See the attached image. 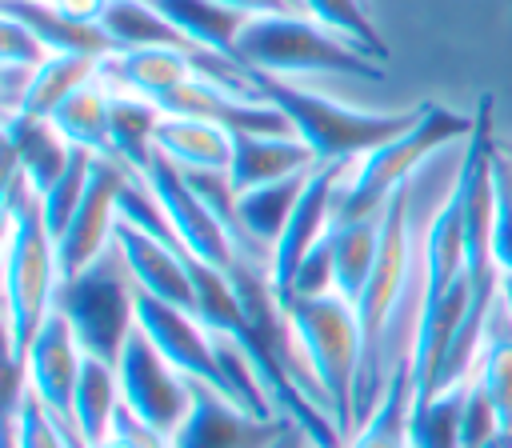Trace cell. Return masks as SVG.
<instances>
[{
    "mask_svg": "<svg viewBox=\"0 0 512 448\" xmlns=\"http://www.w3.org/2000/svg\"><path fill=\"white\" fill-rule=\"evenodd\" d=\"M136 176V168H128L124 160H100L92 168L88 192L72 216V224L64 228V236L56 240V260H60V280L80 276L88 264H96L112 240H116V224H120V192L124 184Z\"/></svg>",
    "mask_w": 512,
    "mask_h": 448,
    "instance_id": "9",
    "label": "cell"
},
{
    "mask_svg": "<svg viewBox=\"0 0 512 448\" xmlns=\"http://www.w3.org/2000/svg\"><path fill=\"white\" fill-rule=\"evenodd\" d=\"M500 156L508 160V168H512V144H500Z\"/></svg>",
    "mask_w": 512,
    "mask_h": 448,
    "instance_id": "37",
    "label": "cell"
},
{
    "mask_svg": "<svg viewBox=\"0 0 512 448\" xmlns=\"http://www.w3.org/2000/svg\"><path fill=\"white\" fill-rule=\"evenodd\" d=\"M236 136L224 124L192 120V116H160L152 152L172 160L180 172H228L232 168Z\"/></svg>",
    "mask_w": 512,
    "mask_h": 448,
    "instance_id": "17",
    "label": "cell"
},
{
    "mask_svg": "<svg viewBox=\"0 0 512 448\" xmlns=\"http://www.w3.org/2000/svg\"><path fill=\"white\" fill-rule=\"evenodd\" d=\"M352 164H316L308 172V184L272 248V284L280 292V300L288 296L292 288V276L296 268L304 264V256L328 240L332 224H336V204H340V188H344V176H348Z\"/></svg>",
    "mask_w": 512,
    "mask_h": 448,
    "instance_id": "12",
    "label": "cell"
},
{
    "mask_svg": "<svg viewBox=\"0 0 512 448\" xmlns=\"http://www.w3.org/2000/svg\"><path fill=\"white\" fill-rule=\"evenodd\" d=\"M0 12L24 20L40 44L48 52H76V56H116V44L112 36L104 32V24H80V20H68L64 12H56L48 0H4Z\"/></svg>",
    "mask_w": 512,
    "mask_h": 448,
    "instance_id": "20",
    "label": "cell"
},
{
    "mask_svg": "<svg viewBox=\"0 0 512 448\" xmlns=\"http://www.w3.org/2000/svg\"><path fill=\"white\" fill-rule=\"evenodd\" d=\"M84 344L76 336V328L68 324V316L60 308H52V316L40 324V332L32 336L24 364L8 376H24V388L76 436L72 424V396H76V380L84 368ZM80 440V436H76Z\"/></svg>",
    "mask_w": 512,
    "mask_h": 448,
    "instance_id": "10",
    "label": "cell"
},
{
    "mask_svg": "<svg viewBox=\"0 0 512 448\" xmlns=\"http://www.w3.org/2000/svg\"><path fill=\"white\" fill-rule=\"evenodd\" d=\"M464 392L468 380L412 408V448H464Z\"/></svg>",
    "mask_w": 512,
    "mask_h": 448,
    "instance_id": "31",
    "label": "cell"
},
{
    "mask_svg": "<svg viewBox=\"0 0 512 448\" xmlns=\"http://www.w3.org/2000/svg\"><path fill=\"white\" fill-rule=\"evenodd\" d=\"M380 216L336 220L332 232H328L332 268H336V292L348 304L360 300V292H364V284L372 276V264H376V252H380Z\"/></svg>",
    "mask_w": 512,
    "mask_h": 448,
    "instance_id": "23",
    "label": "cell"
},
{
    "mask_svg": "<svg viewBox=\"0 0 512 448\" xmlns=\"http://www.w3.org/2000/svg\"><path fill=\"white\" fill-rule=\"evenodd\" d=\"M48 120L64 132L72 148H84L100 160H120L112 144V84L104 80V72L80 92H72Z\"/></svg>",
    "mask_w": 512,
    "mask_h": 448,
    "instance_id": "19",
    "label": "cell"
},
{
    "mask_svg": "<svg viewBox=\"0 0 512 448\" xmlns=\"http://www.w3.org/2000/svg\"><path fill=\"white\" fill-rule=\"evenodd\" d=\"M4 148H8V168H20L32 192H48L68 160L72 144L48 116H28V112H4Z\"/></svg>",
    "mask_w": 512,
    "mask_h": 448,
    "instance_id": "15",
    "label": "cell"
},
{
    "mask_svg": "<svg viewBox=\"0 0 512 448\" xmlns=\"http://www.w3.org/2000/svg\"><path fill=\"white\" fill-rule=\"evenodd\" d=\"M60 292L56 236L44 224L40 196L20 168L4 172V344L8 372L24 364V352L40 324L52 316Z\"/></svg>",
    "mask_w": 512,
    "mask_h": 448,
    "instance_id": "1",
    "label": "cell"
},
{
    "mask_svg": "<svg viewBox=\"0 0 512 448\" xmlns=\"http://www.w3.org/2000/svg\"><path fill=\"white\" fill-rule=\"evenodd\" d=\"M312 168H316V156L300 136L244 132V136H236L228 180H232V192L240 196V192H252V188H264V184H276L288 176H304Z\"/></svg>",
    "mask_w": 512,
    "mask_h": 448,
    "instance_id": "16",
    "label": "cell"
},
{
    "mask_svg": "<svg viewBox=\"0 0 512 448\" xmlns=\"http://www.w3.org/2000/svg\"><path fill=\"white\" fill-rule=\"evenodd\" d=\"M292 420H264L220 396L216 388L196 384L184 424L172 432L168 448H276Z\"/></svg>",
    "mask_w": 512,
    "mask_h": 448,
    "instance_id": "13",
    "label": "cell"
},
{
    "mask_svg": "<svg viewBox=\"0 0 512 448\" xmlns=\"http://www.w3.org/2000/svg\"><path fill=\"white\" fill-rule=\"evenodd\" d=\"M104 32L112 36L116 52H132V48H192L148 0H112L104 12Z\"/></svg>",
    "mask_w": 512,
    "mask_h": 448,
    "instance_id": "28",
    "label": "cell"
},
{
    "mask_svg": "<svg viewBox=\"0 0 512 448\" xmlns=\"http://www.w3.org/2000/svg\"><path fill=\"white\" fill-rule=\"evenodd\" d=\"M92 168H96V156L84 152V148H72V160H68L64 176H60L48 192H40V212H44V224H48V232H52L56 240H60L64 228L72 224V216H76V208H80V200H84V192H88Z\"/></svg>",
    "mask_w": 512,
    "mask_h": 448,
    "instance_id": "32",
    "label": "cell"
},
{
    "mask_svg": "<svg viewBox=\"0 0 512 448\" xmlns=\"http://www.w3.org/2000/svg\"><path fill=\"white\" fill-rule=\"evenodd\" d=\"M276 448H320V444H316V440H312V436H308V432H304L300 424H292V428L284 432V440H280Z\"/></svg>",
    "mask_w": 512,
    "mask_h": 448,
    "instance_id": "36",
    "label": "cell"
},
{
    "mask_svg": "<svg viewBox=\"0 0 512 448\" xmlns=\"http://www.w3.org/2000/svg\"><path fill=\"white\" fill-rule=\"evenodd\" d=\"M136 328L152 340V348L180 376H188L192 384H204V388H216L220 396H228L224 392L220 356H216V336H212V328L196 312H184L176 304H164V300H152V296L136 292Z\"/></svg>",
    "mask_w": 512,
    "mask_h": 448,
    "instance_id": "11",
    "label": "cell"
},
{
    "mask_svg": "<svg viewBox=\"0 0 512 448\" xmlns=\"http://www.w3.org/2000/svg\"><path fill=\"white\" fill-rule=\"evenodd\" d=\"M20 380H24V376H20ZM4 436H8L16 448H84L28 388H20L16 396H8Z\"/></svg>",
    "mask_w": 512,
    "mask_h": 448,
    "instance_id": "29",
    "label": "cell"
},
{
    "mask_svg": "<svg viewBox=\"0 0 512 448\" xmlns=\"http://www.w3.org/2000/svg\"><path fill=\"white\" fill-rule=\"evenodd\" d=\"M116 380H120V404L144 420L148 428H156L160 436L172 440V432L184 424L188 408H192V392L196 384L188 376H180L156 348L152 340L132 328L120 356H116Z\"/></svg>",
    "mask_w": 512,
    "mask_h": 448,
    "instance_id": "7",
    "label": "cell"
},
{
    "mask_svg": "<svg viewBox=\"0 0 512 448\" xmlns=\"http://www.w3.org/2000/svg\"><path fill=\"white\" fill-rule=\"evenodd\" d=\"M140 176L148 180V188H152L172 236L188 252V260L204 264V268H216V272H228L236 264L232 236H228L224 220L212 212V204L192 188V180L172 160H164L160 152H152V160H148V168Z\"/></svg>",
    "mask_w": 512,
    "mask_h": 448,
    "instance_id": "8",
    "label": "cell"
},
{
    "mask_svg": "<svg viewBox=\"0 0 512 448\" xmlns=\"http://www.w3.org/2000/svg\"><path fill=\"white\" fill-rule=\"evenodd\" d=\"M472 132H476V116L452 112L444 104H420L416 120L400 136L384 140L380 148H372L364 160H356L348 168L340 204H336V220L380 216L384 204L416 172H424L440 152H448V144H468Z\"/></svg>",
    "mask_w": 512,
    "mask_h": 448,
    "instance_id": "2",
    "label": "cell"
},
{
    "mask_svg": "<svg viewBox=\"0 0 512 448\" xmlns=\"http://www.w3.org/2000/svg\"><path fill=\"white\" fill-rule=\"evenodd\" d=\"M160 116H164V108L156 100H144V96L124 92V88L112 84V144H116V156L128 168H136V172L148 168V160H152V136H156Z\"/></svg>",
    "mask_w": 512,
    "mask_h": 448,
    "instance_id": "26",
    "label": "cell"
},
{
    "mask_svg": "<svg viewBox=\"0 0 512 448\" xmlns=\"http://www.w3.org/2000/svg\"><path fill=\"white\" fill-rule=\"evenodd\" d=\"M112 244L120 248L136 292H144L152 300H164V304H176L184 312H196V304H200L196 272H192V260H188V252L180 244L148 236L144 228H136L128 220L116 224V240Z\"/></svg>",
    "mask_w": 512,
    "mask_h": 448,
    "instance_id": "14",
    "label": "cell"
},
{
    "mask_svg": "<svg viewBox=\"0 0 512 448\" xmlns=\"http://www.w3.org/2000/svg\"><path fill=\"white\" fill-rule=\"evenodd\" d=\"M48 56L52 52L40 44V36L24 20L0 12V64L4 68H28V72H36Z\"/></svg>",
    "mask_w": 512,
    "mask_h": 448,
    "instance_id": "33",
    "label": "cell"
},
{
    "mask_svg": "<svg viewBox=\"0 0 512 448\" xmlns=\"http://www.w3.org/2000/svg\"><path fill=\"white\" fill-rule=\"evenodd\" d=\"M412 408H416V388H412V360H408L396 368L384 396L360 420V428L344 440V448H412Z\"/></svg>",
    "mask_w": 512,
    "mask_h": 448,
    "instance_id": "22",
    "label": "cell"
},
{
    "mask_svg": "<svg viewBox=\"0 0 512 448\" xmlns=\"http://www.w3.org/2000/svg\"><path fill=\"white\" fill-rule=\"evenodd\" d=\"M192 48L200 52H212V56H224V60H236V44H240V32L252 16L220 4V0H148ZM240 64V60H236Z\"/></svg>",
    "mask_w": 512,
    "mask_h": 448,
    "instance_id": "18",
    "label": "cell"
},
{
    "mask_svg": "<svg viewBox=\"0 0 512 448\" xmlns=\"http://www.w3.org/2000/svg\"><path fill=\"white\" fill-rule=\"evenodd\" d=\"M56 12H64L68 20H80V24H100L108 4L112 0H48Z\"/></svg>",
    "mask_w": 512,
    "mask_h": 448,
    "instance_id": "34",
    "label": "cell"
},
{
    "mask_svg": "<svg viewBox=\"0 0 512 448\" xmlns=\"http://www.w3.org/2000/svg\"><path fill=\"white\" fill-rule=\"evenodd\" d=\"M472 384L488 396V404L496 408L500 428L512 444V316H508L500 296H496V308L488 320V340H484V352L476 360Z\"/></svg>",
    "mask_w": 512,
    "mask_h": 448,
    "instance_id": "24",
    "label": "cell"
},
{
    "mask_svg": "<svg viewBox=\"0 0 512 448\" xmlns=\"http://www.w3.org/2000/svg\"><path fill=\"white\" fill-rule=\"evenodd\" d=\"M300 8H304V16H312L316 24L336 32L340 40H348L356 52H364L368 60H376V64L388 60V44L376 32L364 0H300Z\"/></svg>",
    "mask_w": 512,
    "mask_h": 448,
    "instance_id": "30",
    "label": "cell"
},
{
    "mask_svg": "<svg viewBox=\"0 0 512 448\" xmlns=\"http://www.w3.org/2000/svg\"><path fill=\"white\" fill-rule=\"evenodd\" d=\"M284 312H288L296 348H300L340 436L348 440L356 432V380H360V356H364L356 304H348L340 292L288 296Z\"/></svg>",
    "mask_w": 512,
    "mask_h": 448,
    "instance_id": "4",
    "label": "cell"
},
{
    "mask_svg": "<svg viewBox=\"0 0 512 448\" xmlns=\"http://www.w3.org/2000/svg\"><path fill=\"white\" fill-rule=\"evenodd\" d=\"M256 76V88L264 100H272L292 132L312 148L316 164H356L364 160L372 148H380L384 140L400 136L412 120H416V108H404V112H368V108H356V104H344V100H332L324 92H312L296 80H280V76Z\"/></svg>",
    "mask_w": 512,
    "mask_h": 448,
    "instance_id": "3",
    "label": "cell"
},
{
    "mask_svg": "<svg viewBox=\"0 0 512 448\" xmlns=\"http://www.w3.org/2000/svg\"><path fill=\"white\" fill-rule=\"evenodd\" d=\"M236 60L248 72L260 76H360V80H380L384 68L356 52L348 40L328 32L304 12H280V16H252L240 32Z\"/></svg>",
    "mask_w": 512,
    "mask_h": 448,
    "instance_id": "5",
    "label": "cell"
},
{
    "mask_svg": "<svg viewBox=\"0 0 512 448\" xmlns=\"http://www.w3.org/2000/svg\"><path fill=\"white\" fill-rule=\"evenodd\" d=\"M304 184H308V172L236 196V216H240L244 232H248L256 244H264L268 252L276 248V240H280V232H284V224H288V216H292V208H296Z\"/></svg>",
    "mask_w": 512,
    "mask_h": 448,
    "instance_id": "27",
    "label": "cell"
},
{
    "mask_svg": "<svg viewBox=\"0 0 512 448\" xmlns=\"http://www.w3.org/2000/svg\"><path fill=\"white\" fill-rule=\"evenodd\" d=\"M120 416V380H116V364L100 360V356H84L80 380H76V396H72V424L84 448H96L100 440H108L112 424Z\"/></svg>",
    "mask_w": 512,
    "mask_h": 448,
    "instance_id": "21",
    "label": "cell"
},
{
    "mask_svg": "<svg viewBox=\"0 0 512 448\" xmlns=\"http://www.w3.org/2000/svg\"><path fill=\"white\" fill-rule=\"evenodd\" d=\"M56 308L76 328L88 356L112 360L120 356L128 332L136 328V284L128 276V264L120 248L112 244L96 264H88L80 276L60 280Z\"/></svg>",
    "mask_w": 512,
    "mask_h": 448,
    "instance_id": "6",
    "label": "cell"
},
{
    "mask_svg": "<svg viewBox=\"0 0 512 448\" xmlns=\"http://www.w3.org/2000/svg\"><path fill=\"white\" fill-rule=\"evenodd\" d=\"M100 72H104V60H100V56L52 52V56L32 72L20 112H28V116H52L72 92H80L84 84H92Z\"/></svg>",
    "mask_w": 512,
    "mask_h": 448,
    "instance_id": "25",
    "label": "cell"
},
{
    "mask_svg": "<svg viewBox=\"0 0 512 448\" xmlns=\"http://www.w3.org/2000/svg\"><path fill=\"white\" fill-rule=\"evenodd\" d=\"M244 16H280V12H304L300 0H220Z\"/></svg>",
    "mask_w": 512,
    "mask_h": 448,
    "instance_id": "35",
    "label": "cell"
}]
</instances>
